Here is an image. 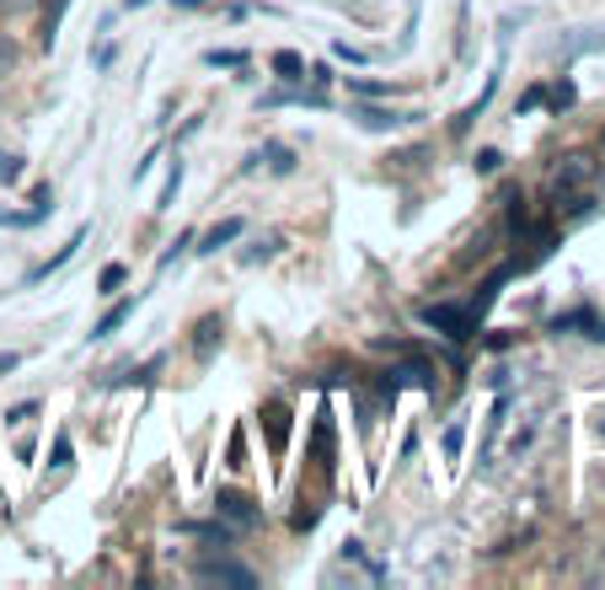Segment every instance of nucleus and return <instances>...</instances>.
<instances>
[{
	"label": "nucleus",
	"instance_id": "nucleus-1",
	"mask_svg": "<svg viewBox=\"0 0 605 590\" xmlns=\"http://www.w3.org/2000/svg\"><path fill=\"white\" fill-rule=\"evenodd\" d=\"M198 580H204V586H257V575H252V569H242V564H226V558H204V564H198Z\"/></svg>",
	"mask_w": 605,
	"mask_h": 590
},
{
	"label": "nucleus",
	"instance_id": "nucleus-2",
	"mask_svg": "<svg viewBox=\"0 0 605 590\" xmlns=\"http://www.w3.org/2000/svg\"><path fill=\"white\" fill-rule=\"evenodd\" d=\"M424 323L439 333H450V338H472V323H477V312H456V306H424Z\"/></svg>",
	"mask_w": 605,
	"mask_h": 590
},
{
	"label": "nucleus",
	"instance_id": "nucleus-3",
	"mask_svg": "<svg viewBox=\"0 0 605 590\" xmlns=\"http://www.w3.org/2000/svg\"><path fill=\"white\" fill-rule=\"evenodd\" d=\"M590 178H595V161H590V156H568V161H562V167L552 172L557 194H562V189H584Z\"/></svg>",
	"mask_w": 605,
	"mask_h": 590
},
{
	"label": "nucleus",
	"instance_id": "nucleus-4",
	"mask_svg": "<svg viewBox=\"0 0 605 590\" xmlns=\"http://www.w3.org/2000/svg\"><path fill=\"white\" fill-rule=\"evenodd\" d=\"M349 119H360V130H370V134H391V130H402V124H408L402 113H391V108H370V103L354 108Z\"/></svg>",
	"mask_w": 605,
	"mask_h": 590
},
{
	"label": "nucleus",
	"instance_id": "nucleus-5",
	"mask_svg": "<svg viewBox=\"0 0 605 590\" xmlns=\"http://www.w3.org/2000/svg\"><path fill=\"white\" fill-rule=\"evenodd\" d=\"M75 248H86V231H75V237H70V242H64V248H60V253H55V258H49V263H38V268L27 274V285H38V279H49V274H60L64 263L75 258Z\"/></svg>",
	"mask_w": 605,
	"mask_h": 590
},
{
	"label": "nucleus",
	"instance_id": "nucleus-6",
	"mask_svg": "<svg viewBox=\"0 0 605 590\" xmlns=\"http://www.w3.org/2000/svg\"><path fill=\"white\" fill-rule=\"evenodd\" d=\"M215 505H220V516H226V521L237 526V531H246V526H257V510H252V505H246L242 494H220V499H215Z\"/></svg>",
	"mask_w": 605,
	"mask_h": 590
},
{
	"label": "nucleus",
	"instance_id": "nucleus-7",
	"mask_svg": "<svg viewBox=\"0 0 605 590\" xmlns=\"http://www.w3.org/2000/svg\"><path fill=\"white\" fill-rule=\"evenodd\" d=\"M242 237V220H220L215 231H204V242H198V253H220V248H231Z\"/></svg>",
	"mask_w": 605,
	"mask_h": 590
},
{
	"label": "nucleus",
	"instance_id": "nucleus-8",
	"mask_svg": "<svg viewBox=\"0 0 605 590\" xmlns=\"http://www.w3.org/2000/svg\"><path fill=\"white\" fill-rule=\"evenodd\" d=\"M134 306H140V296H134V301H119V306H113V312H108V317H102V323L92 328V338H113V333H119L123 323L134 317Z\"/></svg>",
	"mask_w": 605,
	"mask_h": 590
},
{
	"label": "nucleus",
	"instance_id": "nucleus-9",
	"mask_svg": "<svg viewBox=\"0 0 605 590\" xmlns=\"http://www.w3.org/2000/svg\"><path fill=\"white\" fill-rule=\"evenodd\" d=\"M402 382L408 387H434V371H428L424 360H408L402 371H391V387H402Z\"/></svg>",
	"mask_w": 605,
	"mask_h": 590
},
{
	"label": "nucleus",
	"instance_id": "nucleus-10",
	"mask_svg": "<svg viewBox=\"0 0 605 590\" xmlns=\"http://www.w3.org/2000/svg\"><path fill=\"white\" fill-rule=\"evenodd\" d=\"M22 172H27L22 156H16V150H0V183L11 189V183H22Z\"/></svg>",
	"mask_w": 605,
	"mask_h": 590
},
{
	"label": "nucleus",
	"instance_id": "nucleus-11",
	"mask_svg": "<svg viewBox=\"0 0 605 590\" xmlns=\"http://www.w3.org/2000/svg\"><path fill=\"white\" fill-rule=\"evenodd\" d=\"M44 215H49V209H38V204H33V209H22V215H16V209H0V226H38Z\"/></svg>",
	"mask_w": 605,
	"mask_h": 590
},
{
	"label": "nucleus",
	"instance_id": "nucleus-12",
	"mask_svg": "<svg viewBox=\"0 0 605 590\" xmlns=\"http://www.w3.org/2000/svg\"><path fill=\"white\" fill-rule=\"evenodd\" d=\"M274 70H279V75H285V81H301L305 60H301V55H290V49H285V55H274Z\"/></svg>",
	"mask_w": 605,
	"mask_h": 590
},
{
	"label": "nucleus",
	"instance_id": "nucleus-13",
	"mask_svg": "<svg viewBox=\"0 0 605 590\" xmlns=\"http://www.w3.org/2000/svg\"><path fill=\"white\" fill-rule=\"evenodd\" d=\"M461 441H467V424H461V419H456V424H450V430H445V457H450V461L461 457Z\"/></svg>",
	"mask_w": 605,
	"mask_h": 590
},
{
	"label": "nucleus",
	"instance_id": "nucleus-14",
	"mask_svg": "<svg viewBox=\"0 0 605 590\" xmlns=\"http://www.w3.org/2000/svg\"><path fill=\"white\" fill-rule=\"evenodd\" d=\"M178 189H182V161L172 167V178H167V189H161V198H156V209H172V198H178Z\"/></svg>",
	"mask_w": 605,
	"mask_h": 590
},
{
	"label": "nucleus",
	"instance_id": "nucleus-15",
	"mask_svg": "<svg viewBox=\"0 0 605 590\" xmlns=\"http://www.w3.org/2000/svg\"><path fill=\"white\" fill-rule=\"evenodd\" d=\"M204 60H209V65H226V70H237V65H242V49H209Z\"/></svg>",
	"mask_w": 605,
	"mask_h": 590
},
{
	"label": "nucleus",
	"instance_id": "nucleus-16",
	"mask_svg": "<svg viewBox=\"0 0 605 590\" xmlns=\"http://www.w3.org/2000/svg\"><path fill=\"white\" fill-rule=\"evenodd\" d=\"M332 55H338V60H349V65H364V60H370V55L354 49V44H332Z\"/></svg>",
	"mask_w": 605,
	"mask_h": 590
},
{
	"label": "nucleus",
	"instance_id": "nucleus-17",
	"mask_svg": "<svg viewBox=\"0 0 605 590\" xmlns=\"http://www.w3.org/2000/svg\"><path fill=\"white\" fill-rule=\"evenodd\" d=\"M97 285H102V290H119V285H123V263H108V268H102V279H97Z\"/></svg>",
	"mask_w": 605,
	"mask_h": 590
},
{
	"label": "nucleus",
	"instance_id": "nucleus-18",
	"mask_svg": "<svg viewBox=\"0 0 605 590\" xmlns=\"http://www.w3.org/2000/svg\"><path fill=\"white\" fill-rule=\"evenodd\" d=\"M498 161H504L498 150H483V156H477V172H498Z\"/></svg>",
	"mask_w": 605,
	"mask_h": 590
},
{
	"label": "nucleus",
	"instance_id": "nucleus-19",
	"mask_svg": "<svg viewBox=\"0 0 605 590\" xmlns=\"http://www.w3.org/2000/svg\"><path fill=\"white\" fill-rule=\"evenodd\" d=\"M16 365H22V354H11V349H0V376H11Z\"/></svg>",
	"mask_w": 605,
	"mask_h": 590
},
{
	"label": "nucleus",
	"instance_id": "nucleus-20",
	"mask_svg": "<svg viewBox=\"0 0 605 590\" xmlns=\"http://www.w3.org/2000/svg\"><path fill=\"white\" fill-rule=\"evenodd\" d=\"M182 11H198V5H209V0H178Z\"/></svg>",
	"mask_w": 605,
	"mask_h": 590
},
{
	"label": "nucleus",
	"instance_id": "nucleus-21",
	"mask_svg": "<svg viewBox=\"0 0 605 590\" xmlns=\"http://www.w3.org/2000/svg\"><path fill=\"white\" fill-rule=\"evenodd\" d=\"M123 5H129V11H140V5H150V0H123Z\"/></svg>",
	"mask_w": 605,
	"mask_h": 590
}]
</instances>
